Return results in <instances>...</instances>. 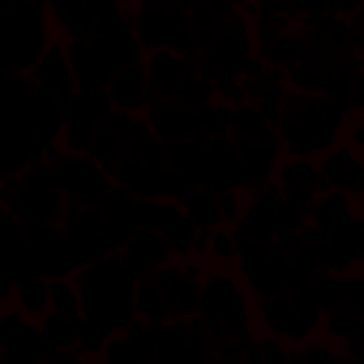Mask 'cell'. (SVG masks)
Returning a JSON list of instances; mask_svg holds the SVG:
<instances>
[{
    "instance_id": "obj_28",
    "label": "cell",
    "mask_w": 364,
    "mask_h": 364,
    "mask_svg": "<svg viewBox=\"0 0 364 364\" xmlns=\"http://www.w3.org/2000/svg\"><path fill=\"white\" fill-rule=\"evenodd\" d=\"M347 107H351V116L355 112H364V65L351 73V82H347Z\"/></svg>"
},
{
    "instance_id": "obj_19",
    "label": "cell",
    "mask_w": 364,
    "mask_h": 364,
    "mask_svg": "<svg viewBox=\"0 0 364 364\" xmlns=\"http://www.w3.org/2000/svg\"><path fill=\"white\" fill-rule=\"evenodd\" d=\"M321 334L330 343H338L343 355H364V313L360 309H351V304L330 309L326 321H321Z\"/></svg>"
},
{
    "instance_id": "obj_4",
    "label": "cell",
    "mask_w": 364,
    "mask_h": 364,
    "mask_svg": "<svg viewBox=\"0 0 364 364\" xmlns=\"http://www.w3.org/2000/svg\"><path fill=\"white\" fill-rule=\"evenodd\" d=\"M133 31L141 52H185L198 56V35H193V9L185 0H133L129 5Z\"/></svg>"
},
{
    "instance_id": "obj_7",
    "label": "cell",
    "mask_w": 364,
    "mask_h": 364,
    "mask_svg": "<svg viewBox=\"0 0 364 364\" xmlns=\"http://www.w3.org/2000/svg\"><path fill=\"white\" fill-rule=\"evenodd\" d=\"M52 167H56V176H60V185H65V198H69V206H82V210H90V206H103L107 202V193L116 189V176L95 159V154H86V150H65V146H52Z\"/></svg>"
},
{
    "instance_id": "obj_24",
    "label": "cell",
    "mask_w": 364,
    "mask_h": 364,
    "mask_svg": "<svg viewBox=\"0 0 364 364\" xmlns=\"http://www.w3.org/2000/svg\"><path fill=\"white\" fill-rule=\"evenodd\" d=\"M232 103L228 99H215V103H206V107H198V120H202V129H198V137L202 141H210V137H228L232 133Z\"/></svg>"
},
{
    "instance_id": "obj_31",
    "label": "cell",
    "mask_w": 364,
    "mask_h": 364,
    "mask_svg": "<svg viewBox=\"0 0 364 364\" xmlns=\"http://www.w3.org/2000/svg\"><path fill=\"white\" fill-rule=\"evenodd\" d=\"M232 5H236V9H249V5H253V0H232Z\"/></svg>"
},
{
    "instance_id": "obj_29",
    "label": "cell",
    "mask_w": 364,
    "mask_h": 364,
    "mask_svg": "<svg viewBox=\"0 0 364 364\" xmlns=\"http://www.w3.org/2000/svg\"><path fill=\"white\" fill-rule=\"evenodd\" d=\"M347 141H351V146L364 154V112H355V116L347 120Z\"/></svg>"
},
{
    "instance_id": "obj_11",
    "label": "cell",
    "mask_w": 364,
    "mask_h": 364,
    "mask_svg": "<svg viewBox=\"0 0 364 364\" xmlns=\"http://www.w3.org/2000/svg\"><path fill=\"white\" fill-rule=\"evenodd\" d=\"M274 185L283 189V198H287L300 215H313L317 198L330 189V185H326V171H321V159H304V154H287V159L279 163Z\"/></svg>"
},
{
    "instance_id": "obj_20",
    "label": "cell",
    "mask_w": 364,
    "mask_h": 364,
    "mask_svg": "<svg viewBox=\"0 0 364 364\" xmlns=\"http://www.w3.org/2000/svg\"><path fill=\"white\" fill-rule=\"evenodd\" d=\"M167 167L176 171V180H180L185 189L206 185V141H202V137L171 141V146H167Z\"/></svg>"
},
{
    "instance_id": "obj_2",
    "label": "cell",
    "mask_w": 364,
    "mask_h": 364,
    "mask_svg": "<svg viewBox=\"0 0 364 364\" xmlns=\"http://www.w3.org/2000/svg\"><path fill=\"white\" fill-rule=\"evenodd\" d=\"M351 107L317 95V90H291L283 112H279V137L287 146V154H304V159H321L326 150H334L347 133Z\"/></svg>"
},
{
    "instance_id": "obj_25",
    "label": "cell",
    "mask_w": 364,
    "mask_h": 364,
    "mask_svg": "<svg viewBox=\"0 0 364 364\" xmlns=\"http://www.w3.org/2000/svg\"><path fill=\"white\" fill-rule=\"evenodd\" d=\"M137 317H146V321H167L171 317L167 296L159 291L154 279H137Z\"/></svg>"
},
{
    "instance_id": "obj_14",
    "label": "cell",
    "mask_w": 364,
    "mask_h": 364,
    "mask_svg": "<svg viewBox=\"0 0 364 364\" xmlns=\"http://www.w3.org/2000/svg\"><path fill=\"white\" fill-rule=\"evenodd\" d=\"M120 257L129 262V270H133L137 279H150L154 270H163L167 262H176V249H171V240H167L159 228H137V232L120 245Z\"/></svg>"
},
{
    "instance_id": "obj_12",
    "label": "cell",
    "mask_w": 364,
    "mask_h": 364,
    "mask_svg": "<svg viewBox=\"0 0 364 364\" xmlns=\"http://www.w3.org/2000/svg\"><path fill=\"white\" fill-rule=\"evenodd\" d=\"M146 69H150V90L154 99H185L189 82L202 73L198 69V56H185V52H146Z\"/></svg>"
},
{
    "instance_id": "obj_5",
    "label": "cell",
    "mask_w": 364,
    "mask_h": 364,
    "mask_svg": "<svg viewBox=\"0 0 364 364\" xmlns=\"http://www.w3.org/2000/svg\"><path fill=\"white\" fill-rule=\"evenodd\" d=\"M198 317H202L219 338H223V334H253L257 304L249 300L245 274H232L228 266L206 270V279H202V300H198Z\"/></svg>"
},
{
    "instance_id": "obj_8",
    "label": "cell",
    "mask_w": 364,
    "mask_h": 364,
    "mask_svg": "<svg viewBox=\"0 0 364 364\" xmlns=\"http://www.w3.org/2000/svg\"><path fill=\"white\" fill-rule=\"evenodd\" d=\"M304 223H309V215H300V210L283 198L279 185H266V189L249 193L236 232H240L245 240H283L287 232H300Z\"/></svg>"
},
{
    "instance_id": "obj_6",
    "label": "cell",
    "mask_w": 364,
    "mask_h": 364,
    "mask_svg": "<svg viewBox=\"0 0 364 364\" xmlns=\"http://www.w3.org/2000/svg\"><path fill=\"white\" fill-rule=\"evenodd\" d=\"M326 321V309L313 300L309 287H291V291H274V296H257V326L266 334L287 338L291 347L313 338Z\"/></svg>"
},
{
    "instance_id": "obj_1",
    "label": "cell",
    "mask_w": 364,
    "mask_h": 364,
    "mask_svg": "<svg viewBox=\"0 0 364 364\" xmlns=\"http://www.w3.org/2000/svg\"><path fill=\"white\" fill-rule=\"evenodd\" d=\"M73 279H77L82 317H86L82 355L86 360H103L107 338L120 334L137 317V274L129 270V262L120 253H103L90 266H82Z\"/></svg>"
},
{
    "instance_id": "obj_23",
    "label": "cell",
    "mask_w": 364,
    "mask_h": 364,
    "mask_svg": "<svg viewBox=\"0 0 364 364\" xmlns=\"http://www.w3.org/2000/svg\"><path fill=\"white\" fill-rule=\"evenodd\" d=\"M202 257H206V262H219V266H236V257H240V236H236V228H215V232H206Z\"/></svg>"
},
{
    "instance_id": "obj_10",
    "label": "cell",
    "mask_w": 364,
    "mask_h": 364,
    "mask_svg": "<svg viewBox=\"0 0 364 364\" xmlns=\"http://www.w3.org/2000/svg\"><path fill=\"white\" fill-rule=\"evenodd\" d=\"M253 31H257V56L283 73H291L313 56V39L300 22H253Z\"/></svg>"
},
{
    "instance_id": "obj_15",
    "label": "cell",
    "mask_w": 364,
    "mask_h": 364,
    "mask_svg": "<svg viewBox=\"0 0 364 364\" xmlns=\"http://www.w3.org/2000/svg\"><path fill=\"white\" fill-rule=\"evenodd\" d=\"M107 95L116 103V112H133V116H146V107L154 103V90H150V69L146 60H129L116 69V77L107 82Z\"/></svg>"
},
{
    "instance_id": "obj_26",
    "label": "cell",
    "mask_w": 364,
    "mask_h": 364,
    "mask_svg": "<svg viewBox=\"0 0 364 364\" xmlns=\"http://www.w3.org/2000/svg\"><path fill=\"white\" fill-rule=\"evenodd\" d=\"M296 5L300 0H253L245 14L253 22H296Z\"/></svg>"
},
{
    "instance_id": "obj_9",
    "label": "cell",
    "mask_w": 364,
    "mask_h": 364,
    "mask_svg": "<svg viewBox=\"0 0 364 364\" xmlns=\"http://www.w3.org/2000/svg\"><path fill=\"white\" fill-rule=\"evenodd\" d=\"M0 360L5 364H52L56 360V347L48 343L39 321L22 313L18 304L0 313Z\"/></svg>"
},
{
    "instance_id": "obj_22",
    "label": "cell",
    "mask_w": 364,
    "mask_h": 364,
    "mask_svg": "<svg viewBox=\"0 0 364 364\" xmlns=\"http://www.w3.org/2000/svg\"><path fill=\"white\" fill-rule=\"evenodd\" d=\"M22 313H31L35 321L43 317V313H52V279L48 274H26V279H18L14 283V296H9Z\"/></svg>"
},
{
    "instance_id": "obj_16",
    "label": "cell",
    "mask_w": 364,
    "mask_h": 364,
    "mask_svg": "<svg viewBox=\"0 0 364 364\" xmlns=\"http://www.w3.org/2000/svg\"><path fill=\"white\" fill-rule=\"evenodd\" d=\"M321 171H326V185L347 193V198H364V154L351 141H338L334 150L321 154Z\"/></svg>"
},
{
    "instance_id": "obj_18",
    "label": "cell",
    "mask_w": 364,
    "mask_h": 364,
    "mask_svg": "<svg viewBox=\"0 0 364 364\" xmlns=\"http://www.w3.org/2000/svg\"><path fill=\"white\" fill-rule=\"evenodd\" d=\"M146 120H150V129H154L167 146H171V141H185V137H198V129H202L198 107L180 103V99H154V103L146 107Z\"/></svg>"
},
{
    "instance_id": "obj_30",
    "label": "cell",
    "mask_w": 364,
    "mask_h": 364,
    "mask_svg": "<svg viewBox=\"0 0 364 364\" xmlns=\"http://www.w3.org/2000/svg\"><path fill=\"white\" fill-rule=\"evenodd\" d=\"M189 9H206V5H219V0H185Z\"/></svg>"
},
{
    "instance_id": "obj_21",
    "label": "cell",
    "mask_w": 364,
    "mask_h": 364,
    "mask_svg": "<svg viewBox=\"0 0 364 364\" xmlns=\"http://www.w3.org/2000/svg\"><path fill=\"white\" fill-rule=\"evenodd\" d=\"M180 206H185V210L193 215V223H198L202 232L228 228V223H223V202H219V189H210V185H193V189H185V193H180Z\"/></svg>"
},
{
    "instance_id": "obj_27",
    "label": "cell",
    "mask_w": 364,
    "mask_h": 364,
    "mask_svg": "<svg viewBox=\"0 0 364 364\" xmlns=\"http://www.w3.org/2000/svg\"><path fill=\"white\" fill-rule=\"evenodd\" d=\"M103 364H141V351H137V343L120 330V334L107 338V347H103Z\"/></svg>"
},
{
    "instance_id": "obj_17",
    "label": "cell",
    "mask_w": 364,
    "mask_h": 364,
    "mask_svg": "<svg viewBox=\"0 0 364 364\" xmlns=\"http://www.w3.org/2000/svg\"><path fill=\"white\" fill-rule=\"evenodd\" d=\"M31 77L43 86V90H52V95H60V99H73L77 90H82V82H77V69H73V56H69V48L65 43H48V52L35 60V69H31Z\"/></svg>"
},
{
    "instance_id": "obj_3",
    "label": "cell",
    "mask_w": 364,
    "mask_h": 364,
    "mask_svg": "<svg viewBox=\"0 0 364 364\" xmlns=\"http://www.w3.org/2000/svg\"><path fill=\"white\" fill-rule=\"evenodd\" d=\"M0 202H5V215L22 219L26 228L60 223L69 210V198H65V185H60L52 159H35V163L9 171L5 189H0Z\"/></svg>"
},
{
    "instance_id": "obj_13",
    "label": "cell",
    "mask_w": 364,
    "mask_h": 364,
    "mask_svg": "<svg viewBox=\"0 0 364 364\" xmlns=\"http://www.w3.org/2000/svg\"><path fill=\"white\" fill-rule=\"evenodd\" d=\"M116 185L133 189L137 198H176L185 193V185L176 180V171L167 163H146V159H124L116 167Z\"/></svg>"
}]
</instances>
